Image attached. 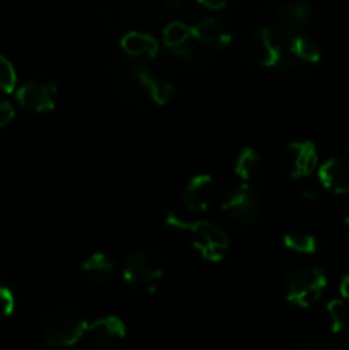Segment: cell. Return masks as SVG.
<instances>
[{"label":"cell","instance_id":"6da1fadb","mask_svg":"<svg viewBox=\"0 0 349 350\" xmlns=\"http://www.w3.org/2000/svg\"><path fill=\"white\" fill-rule=\"evenodd\" d=\"M123 282L130 291L142 296L154 294L164 275V265L159 253L153 248H139L127 256L123 263Z\"/></svg>","mask_w":349,"mask_h":350},{"label":"cell","instance_id":"7a4b0ae2","mask_svg":"<svg viewBox=\"0 0 349 350\" xmlns=\"http://www.w3.org/2000/svg\"><path fill=\"white\" fill-rule=\"evenodd\" d=\"M89 321L77 310H55L43 318L40 335L50 347H72L88 332Z\"/></svg>","mask_w":349,"mask_h":350},{"label":"cell","instance_id":"3957f363","mask_svg":"<svg viewBox=\"0 0 349 350\" xmlns=\"http://www.w3.org/2000/svg\"><path fill=\"white\" fill-rule=\"evenodd\" d=\"M327 289V275L317 267H298L291 270L286 282V299L298 308H311Z\"/></svg>","mask_w":349,"mask_h":350},{"label":"cell","instance_id":"277c9868","mask_svg":"<svg viewBox=\"0 0 349 350\" xmlns=\"http://www.w3.org/2000/svg\"><path fill=\"white\" fill-rule=\"evenodd\" d=\"M221 211L236 224H252L262 215V200L259 193L243 181L224 191L221 197Z\"/></svg>","mask_w":349,"mask_h":350},{"label":"cell","instance_id":"5b68a950","mask_svg":"<svg viewBox=\"0 0 349 350\" xmlns=\"http://www.w3.org/2000/svg\"><path fill=\"white\" fill-rule=\"evenodd\" d=\"M283 53V41L272 27L255 29L248 34V38L243 43V57L246 62L257 65V67H276Z\"/></svg>","mask_w":349,"mask_h":350},{"label":"cell","instance_id":"8992f818","mask_svg":"<svg viewBox=\"0 0 349 350\" xmlns=\"http://www.w3.org/2000/svg\"><path fill=\"white\" fill-rule=\"evenodd\" d=\"M198 255L207 262H221L229 250V236L224 229L207 219H198L190 231Z\"/></svg>","mask_w":349,"mask_h":350},{"label":"cell","instance_id":"52a82bcc","mask_svg":"<svg viewBox=\"0 0 349 350\" xmlns=\"http://www.w3.org/2000/svg\"><path fill=\"white\" fill-rule=\"evenodd\" d=\"M311 9L305 2H287L277 7L272 16V29L279 36H296L310 24Z\"/></svg>","mask_w":349,"mask_h":350},{"label":"cell","instance_id":"ba28073f","mask_svg":"<svg viewBox=\"0 0 349 350\" xmlns=\"http://www.w3.org/2000/svg\"><path fill=\"white\" fill-rule=\"evenodd\" d=\"M219 197L218 183L211 174H197L187 183L183 190V204L195 214L211 211Z\"/></svg>","mask_w":349,"mask_h":350},{"label":"cell","instance_id":"9c48e42d","mask_svg":"<svg viewBox=\"0 0 349 350\" xmlns=\"http://www.w3.org/2000/svg\"><path fill=\"white\" fill-rule=\"evenodd\" d=\"M318 154L317 147L310 140H298L287 144L284 152V167L294 180L307 178L317 170Z\"/></svg>","mask_w":349,"mask_h":350},{"label":"cell","instance_id":"30bf717a","mask_svg":"<svg viewBox=\"0 0 349 350\" xmlns=\"http://www.w3.org/2000/svg\"><path fill=\"white\" fill-rule=\"evenodd\" d=\"M16 98L24 109H29L34 113L51 111L57 105L58 89L50 82L31 81L17 89Z\"/></svg>","mask_w":349,"mask_h":350},{"label":"cell","instance_id":"8fae6325","mask_svg":"<svg viewBox=\"0 0 349 350\" xmlns=\"http://www.w3.org/2000/svg\"><path fill=\"white\" fill-rule=\"evenodd\" d=\"M86 335L99 347H115L127 337V325L122 318L109 314L89 323Z\"/></svg>","mask_w":349,"mask_h":350},{"label":"cell","instance_id":"7c38bea8","mask_svg":"<svg viewBox=\"0 0 349 350\" xmlns=\"http://www.w3.org/2000/svg\"><path fill=\"white\" fill-rule=\"evenodd\" d=\"M318 180L322 187L334 193H349V157L335 156L318 167Z\"/></svg>","mask_w":349,"mask_h":350},{"label":"cell","instance_id":"4fadbf2b","mask_svg":"<svg viewBox=\"0 0 349 350\" xmlns=\"http://www.w3.org/2000/svg\"><path fill=\"white\" fill-rule=\"evenodd\" d=\"M192 38L209 50H221L231 43V33L218 19H201L192 26Z\"/></svg>","mask_w":349,"mask_h":350},{"label":"cell","instance_id":"5bb4252c","mask_svg":"<svg viewBox=\"0 0 349 350\" xmlns=\"http://www.w3.org/2000/svg\"><path fill=\"white\" fill-rule=\"evenodd\" d=\"M120 46L127 55L135 58H154L159 53V43L156 38L140 31H130L123 34Z\"/></svg>","mask_w":349,"mask_h":350},{"label":"cell","instance_id":"9a60e30c","mask_svg":"<svg viewBox=\"0 0 349 350\" xmlns=\"http://www.w3.org/2000/svg\"><path fill=\"white\" fill-rule=\"evenodd\" d=\"M135 72L139 75L140 82H142L151 101L159 106H164L173 99L174 85L170 81H166L163 77H157V75L146 70V68H135Z\"/></svg>","mask_w":349,"mask_h":350},{"label":"cell","instance_id":"2e32d148","mask_svg":"<svg viewBox=\"0 0 349 350\" xmlns=\"http://www.w3.org/2000/svg\"><path fill=\"white\" fill-rule=\"evenodd\" d=\"M82 272L92 284L105 286L113 280L116 273V267L105 253H92L82 263Z\"/></svg>","mask_w":349,"mask_h":350},{"label":"cell","instance_id":"e0dca14e","mask_svg":"<svg viewBox=\"0 0 349 350\" xmlns=\"http://www.w3.org/2000/svg\"><path fill=\"white\" fill-rule=\"evenodd\" d=\"M287 51L294 58L303 62L305 65H315L320 62V48H318V44L311 38L303 36V34H296V36L289 38Z\"/></svg>","mask_w":349,"mask_h":350},{"label":"cell","instance_id":"ac0fdd59","mask_svg":"<svg viewBox=\"0 0 349 350\" xmlns=\"http://www.w3.org/2000/svg\"><path fill=\"white\" fill-rule=\"evenodd\" d=\"M260 167H262V159H260V154L257 152L252 147H245L242 152L238 154L235 161V173L242 178L243 181H250L260 173Z\"/></svg>","mask_w":349,"mask_h":350},{"label":"cell","instance_id":"d6986e66","mask_svg":"<svg viewBox=\"0 0 349 350\" xmlns=\"http://www.w3.org/2000/svg\"><path fill=\"white\" fill-rule=\"evenodd\" d=\"M190 38H192V26H188L185 21H180V19L170 21L163 29V43L168 50L180 46V44L188 43Z\"/></svg>","mask_w":349,"mask_h":350},{"label":"cell","instance_id":"ffe728a7","mask_svg":"<svg viewBox=\"0 0 349 350\" xmlns=\"http://www.w3.org/2000/svg\"><path fill=\"white\" fill-rule=\"evenodd\" d=\"M325 320L332 334H341L349 323V310L342 299L328 301L325 308Z\"/></svg>","mask_w":349,"mask_h":350},{"label":"cell","instance_id":"44dd1931","mask_svg":"<svg viewBox=\"0 0 349 350\" xmlns=\"http://www.w3.org/2000/svg\"><path fill=\"white\" fill-rule=\"evenodd\" d=\"M283 243L287 250L300 253V255H311V253L317 252V239L310 232L289 231L284 234Z\"/></svg>","mask_w":349,"mask_h":350},{"label":"cell","instance_id":"7402d4cb","mask_svg":"<svg viewBox=\"0 0 349 350\" xmlns=\"http://www.w3.org/2000/svg\"><path fill=\"white\" fill-rule=\"evenodd\" d=\"M198 214H195L194 211L187 207L185 204L178 205V207L171 208L166 214V226L170 228L178 229V231H192V228L195 226V222L198 221Z\"/></svg>","mask_w":349,"mask_h":350},{"label":"cell","instance_id":"603a6c76","mask_svg":"<svg viewBox=\"0 0 349 350\" xmlns=\"http://www.w3.org/2000/svg\"><path fill=\"white\" fill-rule=\"evenodd\" d=\"M16 84L17 75L14 70V65L3 55H0V91L14 92Z\"/></svg>","mask_w":349,"mask_h":350},{"label":"cell","instance_id":"cb8c5ba5","mask_svg":"<svg viewBox=\"0 0 349 350\" xmlns=\"http://www.w3.org/2000/svg\"><path fill=\"white\" fill-rule=\"evenodd\" d=\"M14 308H16V299H14L12 291L0 284V320L10 317L14 313Z\"/></svg>","mask_w":349,"mask_h":350},{"label":"cell","instance_id":"d4e9b609","mask_svg":"<svg viewBox=\"0 0 349 350\" xmlns=\"http://www.w3.org/2000/svg\"><path fill=\"white\" fill-rule=\"evenodd\" d=\"M170 53L171 57L178 58V60L181 62H194L195 58L198 57V50L194 46V44H190V41L185 44H180V46L177 48H171Z\"/></svg>","mask_w":349,"mask_h":350},{"label":"cell","instance_id":"484cf974","mask_svg":"<svg viewBox=\"0 0 349 350\" xmlns=\"http://www.w3.org/2000/svg\"><path fill=\"white\" fill-rule=\"evenodd\" d=\"M14 115H16V111H14V106L10 103H0V129L9 125L14 120Z\"/></svg>","mask_w":349,"mask_h":350},{"label":"cell","instance_id":"4316f807","mask_svg":"<svg viewBox=\"0 0 349 350\" xmlns=\"http://www.w3.org/2000/svg\"><path fill=\"white\" fill-rule=\"evenodd\" d=\"M303 350H344L339 344L331 340H313L307 345Z\"/></svg>","mask_w":349,"mask_h":350},{"label":"cell","instance_id":"83f0119b","mask_svg":"<svg viewBox=\"0 0 349 350\" xmlns=\"http://www.w3.org/2000/svg\"><path fill=\"white\" fill-rule=\"evenodd\" d=\"M195 2H197L198 5L204 7V9L221 10V9H224L226 5H228L229 0H195Z\"/></svg>","mask_w":349,"mask_h":350},{"label":"cell","instance_id":"f1b7e54d","mask_svg":"<svg viewBox=\"0 0 349 350\" xmlns=\"http://www.w3.org/2000/svg\"><path fill=\"white\" fill-rule=\"evenodd\" d=\"M339 293H341L342 299L349 301V273L342 277L341 284H339Z\"/></svg>","mask_w":349,"mask_h":350},{"label":"cell","instance_id":"f546056e","mask_svg":"<svg viewBox=\"0 0 349 350\" xmlns=\"http://www.w3.org/2000/svg\"><path fill=\"white\" fill-rule=\"evenodd\" d=\"M303 197L307 198V200H315V198H317V193H315V190H310V188H308V190H303Z\"/></svg>","mask_w":349,"mask_h":350},{"label":"cell","instance_id":"4dcf8cb0","mask_svg":"<svg viewBox=\"0 0 349 350\" xmlns=\"http://www.w3.org/2000/svg\"><path fill=\"white\" fill-rule=\"evenodd\" d=\"M344 222L349 226V204L346 205V208H344Z\"/></svg>","mask_w":349,"mask_h":350}]
</instances>
